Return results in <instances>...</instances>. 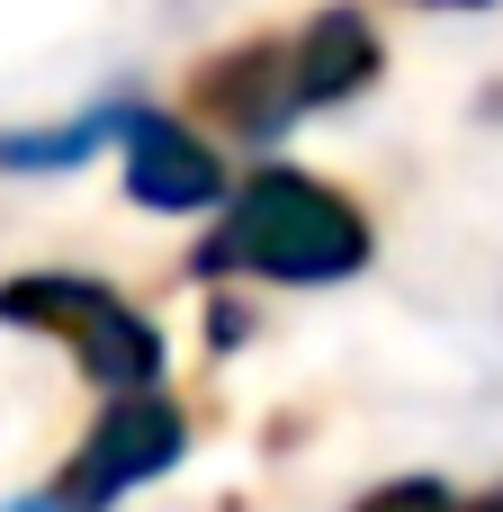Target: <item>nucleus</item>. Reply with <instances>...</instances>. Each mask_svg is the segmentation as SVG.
I'll return each instance as SVG.
<instances>
[{
	"label": "nucleus",
	"instance_id": "1",
	"mask_svg": "<svg viewBox=\"0 0 503 512\" xmlns=\"http://www.w3.org/2000/svg\"><path fill=\"white\" fill-rule=\"evenodd\" d=\"M207 279H279V288H333L351 270H369V216L351 198H333L306 171H252L225 207V225L198 252Z\"/></svg>",
	"mask_w": 503,
	"mask_h": 512
},
{
	"label": "nucleus",
	"instance_id": "2",
	"mask_svg": "<svg viewBox=\"0 0 503 512\" xmlns=\"http://www.w3.org/2000/svg\"><path fill=\"white\" fill-rule=\"evenodd\" d=\"M0 324L54 333L108 396H153V387H162V333H153V315H135V306H126L117 288H99V279H72V270L9 279V288H0Z\"/></svg>",
	"mask_w": 503,
	"mask_h": 512
},
{
	"label": "nucleus",
	"instance_id": "3",
	"mask_svg": "<svg viewBox=\"0 0 503 512\" xmlns=\"http://www.w3.org/2000/svg\"><path fill=\"white\" fill-rule=\"evenodd\" d=\"M180 450H189V414H180L162 387H153V396H117V405L90 423V441L63 459V477H54L45 495H27L18 512H108L117 495L171 477Z\"/></svg>",
	"mask_w": 503,
	"mask_h": 512
},
{
	"label": "nucleus",
	"instance_id": "4",
	"mask_svg": "<svg viewBox=\"0 0 503 512\" xmlns=\"http://www.w3.org/2000/svg\"><path fill=\"white\" fill-rule=\"evenodd\" d=\"M117 135H126V189L162 216H189V207H216L225 198V162L162 108H117Z\"/></svg>",
	"mask_w": 503,
	"mask_h": 512
},
{
	"label": "nucleus",
	"instance_id": "5",
	"mask_svg": "<svg viewBox=\"0 0 503 512\" xmlns=\"http://www.w3.org/2000/svg\"><path fill=\"white\" fill-rule=\"evenodd\" d=\"M198 108H207L216 126H234V135H279V126H297L306 108H297L288 36H252V45H234L225 63H207V72H198Z\"/></svg>",
	"mask_w": 503,
	"mask_h": 512
},
{
	"label": "nucleus",
	"instance_id": "6",
	"mask_svg": "<svg viewBox=\"0 0 503 512\" xmlns=\"http://www.w3.org/2000/svg\"><path fill=\"white\" fill-rule=\"evenodd\" d=\"M288 63H297V108H333L378 81V27L360 9H315L288 36Z\"/></svg>",
	"mask_w": 503,
	"mask_h": 512
},
{
	"label": "nucleus",
	"instance_id": "7",
	"mask_svg": "<svg viewBox=\"0 0 503 512\" xmlns=\"http://www.w3.org/2000/svg\"><path fill=\"white\" fill-rule=\"evenodd\" d=\"M351 512H459V495L441 477H396V486H378L369 504H351Z\"/></svg>",
	"mask_w": 503,
	"mask_h": 512
},
{
	"label": "nucleus",
	"instance_id": "8",
	"mask_svg": "<svg viewBox=\"0 0 503 512\" xmlns=\"http://www.w3.org/2000/svg\"><path fill=\"white\" fill-rule=\"evenodd\" d=\"M459 512H503V486H495V495H477V504H459Z\"/></svg>",
	"mask_w": 503,
	"mask_h": 512
},
{
	"label": "nucleus",
	"instance_id": "9",
	"mask_svg": "<svg viewBox=\"0 0 503 512\" xmlns=\"http://www.w3.org/2000/svg\"><path fill=\"white\" fill-rule=\"evenodd\" d=\"M441 9H486V0H441Z\"/></svg>",
	"mask_w": 503,
	"mask_h": 512
}]
</instances>
